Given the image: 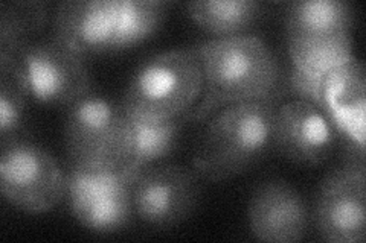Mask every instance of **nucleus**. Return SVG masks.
<instances>
[{
  "instance_id": "1",
  "label": "nucleus",
  "mask_w": 366,
  "mask_h": 243,
  "mask_svg": "<svg viewBox=\"0 0 366 243\" xmlns=\"http://www.w3.org/2000/svg\"><path fill=\"white\" fill-rule=\"evenodd\" d=\"M200 61L203 90L188 118L203 120L217 108L235 103L277 99L282 78L277 56L257 36H237L203 41L194 48Z\"/></svg>"
},
{
  "instance_id": "2",
  "label": "nucleus",
  "mask_w": 366,
  "mask_h": 243,
  "mask_svg": "<svg viewBox=\"0 0 366 243\" xmlns=\"http://www.w3.org/2000/svg\"><path fill=\"white\" fill-rule=\"evenodd\" d=\"M277 99L224 107L206 126L192 157L196 175L222 182L242 175L273 148Z\"/></svg>"
},
{
  "instance_id": "3",
  "label": "nucleus",
  "mask_w": 366,
  "mask_h": 243,
  "mask_svg": "<svg viewBox=\"0 0 366 243\" xmlns=\"http://www.w3.org/2000/svg\"><path fill=\"white\" fill-rule=\"evenodd\" d=\"M203 90L200 61L194 49L157 53L136 68L121 102L134 118L164 122L192 110Z\"/></svg>"
},
{
  "instance_id": "4",
  "label": "nucleus",
  "mask_w": 366,
  "mask_h": 243,
  "mask_svg": "<svg viewBox=\"0 0 366 243\" xmlns=\"http://www.w3.org/2000/svg\"><path fill=\"white\" fill-rule=\"evenodd\" d=\"M0 190L19 210L46 213L66 196V173L48 150L16 138L2 145Z\"/></svg>"
},
{
  "instance_id": "5",
  "label": "nucleus",
  "mask_w": 366,
  "mask_h": 243,
  "mask_svg": "<svg viewBox=\"0 0 366 243\" xmlns=\"http://www.w3.org/2000/svg\"><path fill=\"white\" fill-rule=\"evenodd\" d=\"M125 130L121 105L89 93L67 107L64 145L71 165L119 166Z\"/></svg>"
},
{
  "instance_id": "6",
  "label": "nucleus",
  "mask_w": 366,
  "mask_h": 243,
  "mask_svg": "<svg viewBox=\"0 0 366 243\" xmlns=\"http://www.w3.org/2000/svg\"><path fill=\"white\" fill-rule=\"evenodd\" d=\"M29 95L51 105H72L90 93V73L84 56L55 38L32 41L14 56Z\"/></svg>"
},
{
  "instance_id": "7",
  "label": "nucleus",
  "mask_w": 366,
  "mask_h": 243,
  "mask_svg": "<svg viewBox=\"0 0 366 243\" xmlns=\"http://www.w3.org/2000/svg\"><path fill=\"white\" fill-rule=\"evenodd\" d=\"M320 237L330 243L366 239V167L343 165L320 184L315 207Z\"/></svg>"
},
{
  "instance_id": "8",
  "label": "nucleus",
  "mask_w": 366,
  "mask_h": 243,
  "mask_svg": "<svg viewBox=\"0 0 366 243\" xmlns=\"http://www.w3.org/2000/svg\"><path fill=\"white\" fill-rule=\"evenodd\" d=\"M133 208L148 225L168 228L188 219L199 201L194 170L167 165L145 169L133 186Z\"/></svg>"
},
{
  "instance_id": "9",
  "label": "nucleus",
  "mask_w": 366,
  "mask_h": 243,
  "mask_svg": "<svg viewBox=\"0 0 366 243\" xmlns=\"http://www.w3.org/2000/svg\"><path fill=\"white\" fill-rule=\"evenodd\" d=\"M337 137L328 115L307 100H289L274 113L273 148L295 163H325L335 152Z\"/></svg>"
},
{
  "instance_id": "10",
  "label": "nucleus",
  "mask_w": 366,
  "mask_h": 243,
  "mask_svg": "<svg viewBox=\"0 0 366 243\" xmlns=\"http://www.w3.org/2000/svg\"><path fill=\"white\" fill-rule=\"evenodd\" d=\"M247 216L252 234L261 242H300L308 228L305 201L300 192L282 180L259 184L250 196Z\"/></svg>"
},
{
  "instance_id": "11",
  "label": "nucleus",
  "mask_w": 366,
  "mask_h": 243,
  "mask_svg": "<svg viewBox=\"0 0 366 243\" xmlns=\"http://www.w3.org/2000/svg\"><path fill=\"white\" fill-rule=\"evenodd\" d=\"M121 0H69L54 17V38L81 56L112 51Z\"/></svg>"
},
{
  "instance_id": "12",
  "label": "nucleus",
  "mask_w": 366,
  "mask_h": 243,
  "mask_svg": "<svg viewBox=\"0 0 366 243\" xmlns=\"http://www.w3.org/2000/svg\"><path fill=\"white\" fill-rule=\"evenodd\" d=\"M366 79L356 60L343 64L322 79V111L345 140L365 146Z\"/></svg>"
},
{
  "instance_id": "13",
  "label": "nucleus",
  "mask_w": 366,
  "mask_h": 243,
  "mask_svg": "<svg viewBox=\"0 0 366 243\" xmlns=\"http://www.w3.org/2000/svg\"><path fill=\"white\" fill-rule=\"evenodd\" d=\"M124 114L125 130L119 166L142 173L176 149L180 119L154 122L134 118L125 111Z\"/></svg>"
},
{
  "instance_id": "14",
  "label": "nucleus",
  "mask_w": 366,
  "mask_h": 243,
  "mask_svg": "<svg viewBox=\"0 0 366 243\" xmlns=\"http://www.w3.org/2000/svg\"><path fill=\"white\" fill-rule=\"evenodd\" d=\"M287 48L293 68L319 79L354 58L350 33L287 36Z\"/></svg>"
},
{
  "instance_id": "15",
  "label": "nucleus",
  "mask_w": 366,
  "mask_h": 243,
  "mask_svg": "<svg viewBox=\"0 0 366 243\" xmlns=\"http://www.w3.org/2000/svg\"><path fill=\"white\" fill-rule=\"evenodd\" d=\"M352 23V8L339 0H301L290 4L285 14L287 36L350 33Z\"/></svg>"
},
{
  "instance_id": "16",
  "label": "nucleus",
  "mask_w": 366,
  "mask_h": 243,
  "mask_svg": "<svg viewBox=\"0 0 366 243\" xmlns=\"http://www.w3.org/2000/svg\"><path fill=\"white\" fill-rule=\"evenodd\" d=\"M191 19L219 38L237 37L254 25L261 14V4L254 0H203L187 4Z\"/></svg>"
},
{
  "instance_id": "17",
  "label": "nucleus",
  "mask_w": 366,
  "mask_h": 243,
  "mask_svg": "<svg viewBox=\"0 0 366 243\" xmlns=\"http://www.w3.org/2000/svg\"><path fill=\"white\" fill-rule=\"evenodd\" d=\"M48 20V4L40 0L4 2L0 5V56L14 58L32 43Z\"/></svg>"
},
{
  "instance_id": "18",
  "label": "nucleus",
  "mask_w": 366,
  "mask_h": 243,
  "mask_svg": "<svg viewBox=\"0 0 366 243\" xmlns=\"http://www.w3.org/2000/svg\"><path fill=\"white\" fill-rule=\"evenodd\" d=\"M133 190L99 193L67 202L76 221L97 233H112L130 222L133 213Z\"/></svg>"
},
{
  "instance_id": "19",
  "label": "nucleus",
  "mask_w": 366,
  "mask_h": 243,
  "mask_svg": "<svg viewBox=\"0 0 366 243\" xmlns=\"http://www.w3.org/2000/svg\"><path fill=\"white\" fill-rule=\"evenodd\" d=\"M162 0H121L112 51L127 49L152 37L167 14Z\"/></svg>"
},
{
  "instance_id": "20",
  "label": "nucleus",
  "mask_w": 366,
  "mask_h": 243,
  "mask_svg": "<svg viewBox=\"0 0 366 243\" xmlns=\"http://www.w3.org/2000/svg\"><path fill=\"white\" fill-rule=\"evenodd\" d=\"M29 90L16 58L0 56V138L2 145L16 140L25 118Z\"/></svg>"
},
{
  "instance_id": "21",
  "label": "nucleus",
  "mask_w": 366,
  "mask_h": 243,
  "mask_svg": "<svg viewBox=\"0 0 366 243\" xmlns=\"http://www.w3.org/2000/svg\"><path fill=\"white\" fill-rule=\"evenodd\" d=\"M322 79L304 75L292 67L289 72V88L300 99L310 102L322 110Z\"/></svg>"
}]
</instances>
